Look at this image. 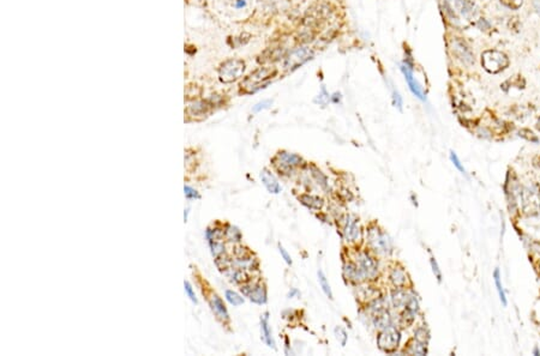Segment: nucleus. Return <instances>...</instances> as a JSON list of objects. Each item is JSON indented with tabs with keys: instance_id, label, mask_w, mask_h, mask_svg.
Wrapping results in <instances>:
<instances>
[{
	"instance_id": "1",
	"label": "nucleus",
	"mask_w": 540,
	"mask_h": 356,
	"mask_svg": "<svg viewBox=\"0 0 540 356\" xmlns=\"http://www.w3.org/2000/svg\"><path fill=\"white\" fill-rule=\"evenodd\" d=\"M276 76V70L274 67H258L254 72L250 73L248 77L240 84V89L243 93L251 94L257 92L258 89L267 85L270 79Z\"/></svg>"
},
{
	"instance_id": "2",
	"label": "nucleus",
	"mask_w": 540,
	"mask_h": 356,
	"mask_svg": "<svg viewBox=\"0 0 540 356\" xmlns=\"http://www.w3.org/2000/svg\"><path fill=\"white\" fill-rule=\"evenodd\" d=\"M482 65L489 73H498L509 66V59L503 52L489 49L482 54Z\"/></svg>"
},
{
	"instance_id": "3",
	"label": "nucleus",
	"mask_w": 540,
	"mask_h": 356,
	"mask_svg": "<svg viewBox=\"0 0 540 356\" xmlns=\"http://www.w3.org/2000/svg\"><path fill=\"white\" fill-rule=\"evenodd\" d=\"M245 71V62L239 59H229L224 61L218 68V77L223 83L236 82L243 76Z\"/></svg>"
},
{
	"instance_id": "4",
	"label": "nucleus",
	"mask_w": 540,
	"mask_h": 356,
	"mask_svg": "<svg viewBox=\"0 0 540 356\" xmlns=\"http://www.w3.org/2000/svg\"><path fill=\"white\" fill-rule=\"evenodd\" d=\"M367 242L379 254H389L393 251L390 237L378 228H371L367 232Z\"/></svg>"
},
{
	"instance_id": "5",
	"label": "nucleus",
	"mask_w": 540,
	"mask_h": 356,
	"mask_svg": "<svg viewBox=\"0 0 540 356\" xmlns=\"http://www.w3.org/2000/svg\"><path fill=\"white\" fill-rule=\"evenodd\" d=\"M401 341V335L399 332V330H396L394 326L390 325L385 329L382 330V332L379 333L378 338H377V343L380 350L385 352H393L399 348Z\"/></svg>"
},
{
	"instance_id": "6",
	"label": "nucleus",
	"mask_w": 540,
	"mask_h": 356,
	"mask_svg": "<svg viewBox=\"0 0 540 356\" xmlns=\"http://www.w3.org/2000/svg\"><path fill=\"white\" fill-rule=\"evenodd\" d=\"M301 157L296 154H292V152H279L276 155V157L274 158V164H275L276 169L282 174H291V171L295 169L298 165L301 163Z\"/></svg>"
},
{
	"instance_id": "7",
	"label": "nucleus",
	"mask_w": 540,
	"mask_h": 356,
	"mask_svg": "<svg viewBox=\"0 0 540 356\" xmlns=\"http://www.w3.org/2000/svg\"><path fill=\"white\" fill-rule=\"evenodd\" d=\"M357 265L359 273L364 280H373L378 274V266H377L376 260L372 257H370L367 253L360 252L357 255Z\"/></svg>"
},
{
	"instance_id": "8",
	"label": "nucleus",
	"mask_w": 540,
	"mask_h": 356,
	"mask_svg": "<svg viewBox=\"0 0 540 356\" xmlns=\"http://www.w3.org/2000/svg\"><path fill=\"white\" fill-rule=\"evenodd\" d=\"M240 290L254 304L264 305L267 302V292H265L263 284L258 282H250L249 281V282L242 284Z\"/></svg>"
},
{
	"instance_id": "9",
	"label": "nucleus",
	"mask_w": 540,
	"mask_h": 356,
	"mask_svg": "<svg viewBox=\"0 0 540 356\" xmlns=\"http://www.w3.org/2000/svg\"><path fill=\"white\" fill-rule=\"evenodd\" d=\"M521 201H522L523 210L527 214H534L540 209V195L539 191L534 189H525L520 192Z\"/></svg>"
},
{
	"instance_id": "10",
	"label": "nucleus",
	"mask_w": 540,
	"mask_h": 356,
	"mask_svg": "<svg viewBox=\"0 0 540 356\" xmlns=\"http://www.w3.org/2000/svg\"><path fill=\"white\" fill-rule=\"evenodd\" d=\"M311 57L312 52L308 48L295 49L285 58V67L288 68V70H294V68L305 64L308 59H311Z\"/></svg>"
},
{
	"instance_id": "11",
	"label": "nucleus",
	"mask_w": 540,
	"mask_h": 356,
	"mask_svg": "<svg viewBox=\"0 0 540 356\" xmlns=\"http://www.w3.org/2000/svg\"><path fill=\"white\" fill-rule=\"evenodd\" d=\"M343 235H345L347 241H358L361 237V229L359 220L353 215H348L346 217L345 226H343Z\"/></svg>"
},
{
	"instance_id": "12",
	"label": "nucleus",
	"mask_w": 540,
	"mask_h": 356,
	"mask_svg": "<svg viewBox=\"0 0 540 356\" xmlns=\"http://www.w3.org/2000/svg\"><path fill=\"white\" fill-rule=\"evenodd\" d=\"M447 6L452 14H458L464 17H470L474 15L476 5L470 0H447Z\"/></svg>"
},
{
	"instance_id": "13",
	"label": "nucleus",
	"mask_w": 540,
	"mask_h": 356,
	"mask_svg": "<svg viewBox=\"0 0 540 356\" xmlns=\"http://www.w3.org/2000/svg\"><path fill=\"white\" fill-rule=\"evenodd\" d=\"M451 49H452V53L456 55V58L460 59L464 64L471 65L474 62V57H473L472 52H471V49L468 48V46L466 45V43H465L464 41H461V40L455 39L454 41L451 42Z\"/></svg>"
},
{
	"instance_id": "14",
	"label": "nucleus",
	"mask_w": 540,
	"mask_h": 356,
	"mask_svg": "<svg viewBox=\"0 0 540 356\" xmlns=\"http://www.w3.org/2000/svg\"><path fill=\"white\" fill-rule=\"evenodd\" d=\"M211 106L213 105L209 104L208 101H193L192 104L187 106L186 114L189 115L190 118L199 120V119L207 117L209 112H210Z\"/></svg>"
},
{
	"instance_id": "15",
	"label": "nucleus",
	"mask_w": 540,
	"mask_h": 356,
	"mask_svg": "<svg viewBox=\"0 0 540 356\" xmlns=\"http://www.w3.org/2000/svg\"><path fill=\"white\" fill-rule=\"evenodd\" d=\"M260 177H261L262 183H263V185L265 186V189H267L270 193H273V195H277V193L281 192V185L279 184V181H277L276 177L274 176L269 170H267V169L262 170L260 174Z\"/></svg>"
},
{
	"instance_id": "16",
	"label": "nucleus",
	"mask_w": 540,
	"mask_h": 356,
	"mask_svg": "<svg viewBox=\"0 0 540 356\" xmlns=\"http://www.w3.org/2000/svg\"><path fill=\"white\" fill-rule=\"evenodd\" d=\"M261 330H262V337H263V341L265 344L270 348L275 349V341H274L273 337V331H271L270 324H269V314L264 313L261 317Z\"/></svg>"
},
{
	"instance_id": "17",
	"label": "nucleus",
	"mask_w": 540,
	"mask_h": 356,
	"mask_svg": "<svg viewBox=\"0 0 540 356\" xmlns=\"http://www.w3.org/2000/svg\"><path fill=\"white\" fill-rule=\"evenodd\" d=\"M210 306H211V310H213L214 313L216 314V317L218 318V319H221L222 321H227L229 319L226 306H224L222 300L218 298L216 294L211 295Z\"/></svg>"
},
{
	"instance_id": "18",
	"label": "nucleus",
	"mask_w": 540,
	"mask_h": 356,
	"mask_svg": "<svg viewBox=\"0 0 540 356\" xmlns=\"http://www.w3.org/2000/svg\"><path fill=\"white\" fill-rule=\"evenodd\" d=\"M390 281H392V283L394 284L396 288H404L408 283L407 274H406L401 268L393 269L392 273H390Z\"/></svg>"
},
{
	"instance_id": "19",
	"label": "nucleus",
	"mask_w": 540,
	"mask_h": 356,
	"mask_svg": "<svg viewBox=\"0 0 540 356\" xmlns=\"http://www.w3.org/2000/svg\"><path fill=\"white\" fill-rule=\"evenodd\" d=\"M299 199H300V202L305 207L311 209V210H320V209H322L323 207V199L317 196L302 195L299 197Z\"/></svg>"
},
{
	"instance_id": "20",
	"label": "nucleus",
	"mask_w": 540,
	"mask_h": 356,
	"mask_svg": "<svg viewBox=\"0 0 540 356\" xmlns=\"http://www.w3.org/2000/svg\"><path fill=\"white\" fill-rule=\"evenodd\" d=\"M407 299H408V294L407 293H405L401 288L395 290V292L392 294V302L395 308L405 307L406 302H407Z\"/></svg>"
},
{
	"instance_id": "21",
	"label": "nucleus",
	"mask_w": 540,
	"mask_h": 356,
	"mask_svg": "<svg viewBox=\"0 0 540 356\" xmlns=\"http://www.w3.org/2000/svg\"><path fill=\"white\" fill-rule=\"evenodd\" d=\"M343 273H345L347 279H349L351 281H354V282H360V281H363V277H361V275L360 273H359L357 265L355 264H352V263L346 264L345 269H343Z\"/></svg>"
},
{
	"instance_id": "22",
	"label": "nucleus",
	"mask_w": 540,
	"mask_h": 356,
	"mask_svg": "<svg viewBox=\"0 0 540 356\" xmlns=\"http://www.w3.org/2000/svg\"><path fill=\"white\" fill-rule=\"evenodd\" d=\"M373 321H374V325H376V327H378V329H382V330L392 325V318H390L388 311L382 312V313L374 315Z\"/></svg>"
},
{
	"instance_id": "23",
	"label": "nucleus",
	"mask_w": 540,
	"mask_h": 356,
	"mask_svg": "<svg viewBox=\"0 0 540 356\" xmlns=\"http://www.w3.org/2000/svg\"><path fill=\"white\" fill-rule=\"evenodd\" d=\"M205 235H207L208 241H222L224 237V229L217 227L208 228Z\"/></svg>"
},
{
	"instance_id": "24",
	"label": "nucleus",
	"mask_w": 540,
	"mask_h": 356,
	"mask_svg": "<svg viewBox=\"0 0 540 356\" xmlns=\"http://www.w3.org/2000/svg\"><path fill=\"white\" fill-rule=\"evenodd\" d=\"M224 237L230 242H239L242 240V233L237 227L227 226L224 229Z\"/></svg>"
},
{
	"instance_id": "25",
	"label": "nucleus",
	"mask_w": 540,
	"mask_h": 356,
	"mask_svg": "<svg viewBox=\"0 0 540 356\" xmlns=\"http://www.w3.org/2000/svg\"><path fill=\"white\" fill-rule=\"evenodd\" d=\"M494 280H495V284H496V288H497V292L499 294V299H501L502 304H503L504 306H507V298H505V292H504V288H503V284H502V281H501V274H499V270L498 269H496L495 273H494Z\"/></svg>"
},
{
	"instance_id": "26",
	"label": "nucleus",
	"mask_w": 540,
	"mask_h": 356,
	"mask_svg": "<svg viewBox=\"0 0 540 356\" xmlns=\"http://www.w3.org/2000/svg\"><path fill=\"white\" fill-rule=\"evenodd\" d=\"M317 275H318V282H320V286H321V288H322V290L324 292V294H326L329 299H333L332 288H330V284H329V282H328L326 275H324V273L322 270H318Z\"/></svg>"
},
{
	"instance_id": "27",
	"label": "nucleus",
	"mask_w": 540,
	"mask_h": 356,
	"mask_svg": "<svg viewBox=\"0 0 540 356\" xmlns=\"http://www.w3.org/2000/svg\"><path fill=\"white\" fill-rule=\"evenodd\" d=\"M224 298L233 306H240L244 304V299H243L238 293L233 292V290H226V292H224Z\"/></svg>"
},
{
	"instance_id": "28",
	"label": "nucleus",
	"mask_w": 540,
	"mask_h": 356,
	"mask_svg": "<svg viewBox=\"0 0 540 356\" xmlns=\"http://www.w3.org/2000/svg\"><path fill=\"white\" fill-rule=\"evenodd\" d=\"M209 246H210L211 254L214 255L215 259L226 254V249H224V245L222 241H209Z\"/></svg>"
},
{
	"instance_id": "29",
	"label": "nucleus",
	"mask_w": 540,
	"mask_h": 356,
	"mask_svg": "<svg viewBox=\"0 0 540 356\" xmlns=\"http://www.w3.org/2000/svg\"><path fill=\"white\" fill-rule=\"evenodd\" d=\"M410 352L411 354H417V355H424L426 354V345L425 343H421L419 341H417L413 343V344L411 345L410 348Z\"/></svg>"
},
{
	"instance_id": "30",
	"label": "nucleus",
	"mask_w": 540,
	"mask_h": 356,
	"mask_svg": "<svg viewBox=\"0 0 540 356\" xmlns=\"http://www.w3.org/2000/svg\"><path fill=\"white\" fill-rule=\"evenodd\" d=\"M501 3L511 10H517L523 4V0H501Z\"/></svg>"
},
{
	"instance_id": "31",
	"label": "nucleus",
	"mask_w": 540,
	"mask_h": 356,
	"mask_svg": "<svg viewBox=\"0 0 540 356\" xmlns=\"http://www.w3.org/2000/svg\"><path fill=\"white\" fill-rule=\"evenodd\" d=\"M450 161L452 162V164H454L455 167H456L457 170H460L462 174H466V169H465L464 164L461 163L460 158L457 157V155L455 154L454 151H450Z\"/></svg>"
},
{
	"instance_id": "32",
	"label": "nucleus",
	"mask_w": 540,
	"mask_h": 356,
	"mask_svg": "<svg viewBox=\"0 0 540 356\" xmlns=\"http://www.w3.org/2000/svg\"><path fill=\"white\" fill-rule=\"evenodd\" d=\"M416 339H417V341H419L421 343H425V344H426L427 339H429V333H427V331L424 329V327H420V329L417 330Z\"/></svg>"
},
{
	"instance_id": "33",
	"label": "nucleus",
	"mask_w": 540,
	"mask_h": 356,
	"mask_svg": "<svg viewBox=\"0 0 540 356\" xmlns=\"http://www.w3.org/2000/svg\"><path fill=\"white\" fill-rule=\"evenodd\" d=\"M335 335L336 338L339 339V342L341 343V345H346V342H347V333H346V331L343 330L342 327H336Z\"/></svg>"
},
{
	"instance_id": "34",
	"label": "nucleus",
	"mask_w": 540,
	"mask_h": 356,
	"mask_svg": "<svg viewBox=\"0 0 540 356\" xmlns=\"http://www.w3.org/2000/svg\"><path fill=\"white\" fill-rule=\"evenodd\" d=\"M430 263H431L432 273L435 274V277L437 279V281H438V282H441V281H442V273H441V270H439V266H438V264H437L436 259L431 258V259H430Z\"/></svg>"
},
{
	"instance_id": "35",
	"label": "nucleus",
	"mask_w": 540,
	"mask_h": 356,
	"mask_svg": "<svg viewBox=\"0 0 540 356\" xmlns=\"http://www.w3.org/2000/svg\"><path fill=\"white\" fill-rule=\"evenodd\" d=\"M520 137H522V138H525L527 140H530V142H534V143H538V138L533 134L532 131L529 130H521L520 132Z\"/></svg>"
},
{
	"instance_id": "36",
	"label": "nucleus",
	"mask_w": 540,
	"mask_h": 356,
	"mask_svg": "<svg viewBox=\"0 0 540 356\" xmlns=\"http://www.w3.org/2000/svg\"><path fill=\"white\" fill-rule=\"evenodd\" d=\"M184 192H185V197L187 199H198L199 198L198 192L196 191L195 189H192V187H190V186L184 187Z\"/></svg>"
},
{
	"instance_id": "37",
	"label": "nucleus",
	"mask_w": 540,
	"mask_h": 356,
	"mask_svg": "<svg viewBox=\"0 0 540 356\" xmlns=\"http://www.w3.org/2000/svg\"><path fill=\"white\" fill-rule=\"evenodd\" d=\"M184 287H185V292H186L187 296L190 298V300H191L192 302H195V304H197V299H196L195 292H193L191 284H190L189 282H185V283H184Z\"/></svg>"
},
{
	"instance_id": "38",
	"label": "nucleus",
	"mask_w": 540,
	"mask_h": 356,
	"mask_svg": "<svg viewBox=\"0 0 540 356\" xmlns=\"http://www.w3.org/2000/svg\"><path fill=\"white\" fill-rule=\"evenodd\" d=\"M279 251H280L281 257L283 258V260H285L288 265H292V258H291V255H289V253L286 251L285 247H283V246L279 245Z\"/></svg>"
},
{
	"instance_id": "39",
	"label": "nucleus",
	"mask_w": 540,
	"mask_h": 356,
	"mask_svg": "<svg viewBox=\"0 0 540 356\" xmlns=\"http://www.w3.org/2000/svg\"><path fill=\"white\" fill-rule=\"evenodd\" d=\"M270 105H271L270 100H264V101H262V102H260V104H257L255 106L254 112H255V113H258V112H261L262 109H265V108L269 107Z\"/></svg>"
},
{
	"instance_id": "40",
	"label": "nucleus",
	"mask_w": 540,
	"mask_h": 356,
	"mask_svg": "<svg viewBox=\"0 0 540 356\" xmlns=\"http://www.w3.org/2000/svg\"><path fill=\"white\" fill-rule=\"evenodd\" d=\"M533 354H534V355H540V350H539L538 348H535L534 350H533Z\"/></svg>"
},
{
	"instance_id": "41",
	"label": "nucleus",
	"mask_w": 540,
	"mask_h": 356,
	"mask_svg": "<svg viewBox=\"0 0 540 356\" xmlns=\"http://www.w3.org/2000/svg\"><path fill=\"white\" fill-rule=\"evenodd\" d=\"M296 293H298V292H296L295 289H293V290H292V293H289V298H292V296L294 295V294H296Z\"/></svg>"
},
{
	"instance_id": "42",
	"label": "nucleus",
	"mask_w": 540,
	"mask_h": 356,
	"mask_svg": "<svg viewBox=\"0 0 540 356\" xmlns=\"http://www.w3.org/2000/svg\"><path fill=\"white\" fill-rule=\"evenodd\" d=\"M536 129H538V131L540 132V118L538 119V121H536Z\"/></svg>"
}]
</instances>
